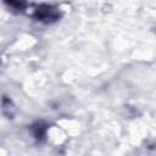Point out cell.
I'll list each match as a JSON object with an SVG mask.
<instances>
[{"instance_id":"cell-1","label":"cell","mask_w":156,"mask_h":156,"mask_svg":"<svg viewBox=\"0 0 156 156\" xmlns=\"http://www.w3.org/2000/svg\"><path fill=\"white\" fill-rule=\"evenodd\" d=\"M6 1L12 6H20V1L18 0H6Z\"/></svg>"}]
</instances>
